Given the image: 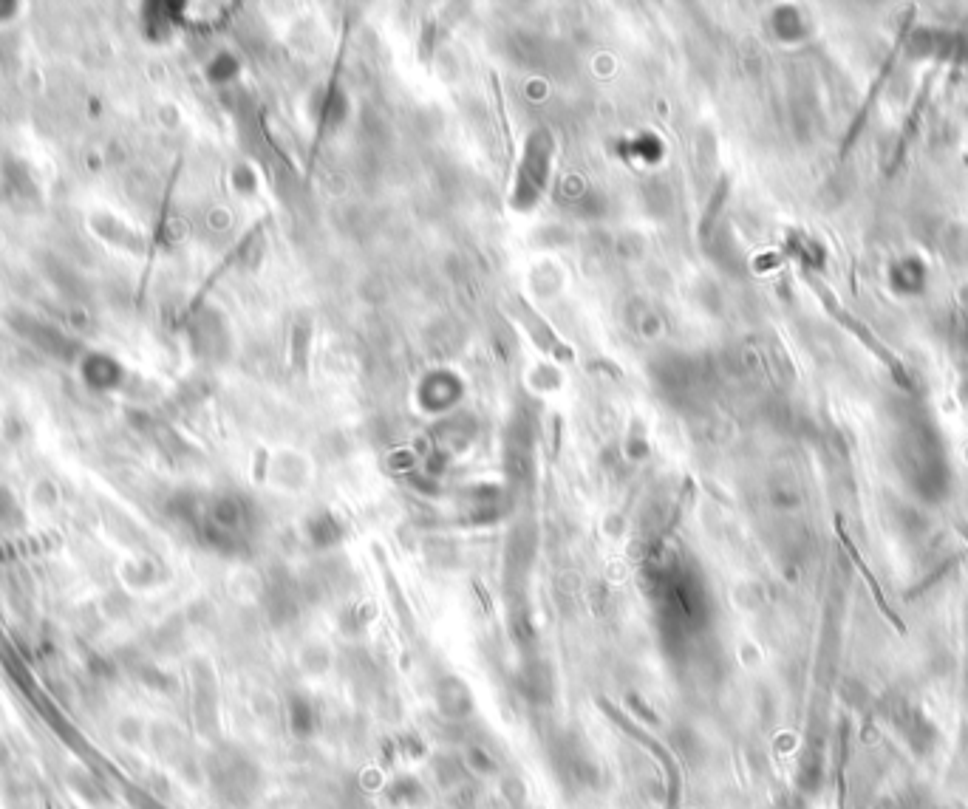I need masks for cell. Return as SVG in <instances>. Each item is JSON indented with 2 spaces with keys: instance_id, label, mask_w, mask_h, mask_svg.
Listing matches in <instances>:
<instances>
[{
  "instance_id": "cell-3",
  "label": "cell",
  "mask_w": 968,
  "mask_h": 809,
  "mask_svg": "<svg viewBox=\"0 0 968 809\" xmlns=\"http://www.w3.org/2000/svg\"><path fill=\"white\" fill-rule=\"evenodd\" d=\"M937 74H940V63H935V66L929 68V71H926V77H923V83H920L918 94H915V102H912V111H909V116H906L903 131L901 136H898V145H895V153H892V162H889V167H886V176H895V170L901 167L906 150H909V145L915 142V136H918L920 131V122H923V114H926V105H929L932 91H935Z\"/></svg>"
},
{
  "instance_id": "cell-2",
  "label": "cell",
  "mask_w": 968,
  "mask_h": 809,
  "mask_svg": "<svg viewBox=\"0 0 968 809\" xmlns=\"http://www.w3.org/2000/svg\"><path fill=\"white\" fill-rule=\"evenodd\" d=\"M915 12H918L915 6H912V9L906 12V20H903V29H901V34H898V40H895V46H892V49H889V54L884 57V66H881L878 77H875V80H872V85H869L867 97H864V102H861L858 114L852 116L850 128H847V136H844V142H841V156H847V153L852 150V145L858 142V136H861V131H864V125H867L869 114H872V108H875V102H878L881 91L886 88V80H889L892 68H895V63L901 60L903 46H906V37H909L912 26H915Z\"/></svg>"
},
{
  "instance_id": "cell-4",
  "label": "cell",
  "mask_w": 968,
  "mask_h": 809,
  "mask_svg": "<svg viewBox=\"0 0 968 809\" xmlns=\"http://www.w3.org/2000/svg\"><path fill=\"white\" fill-rule=\"evenodd\" d=\"M835 529H838V535H841V544H844V549H847V555H850L852 563H855V569H858V572L864 575V580H867L869 592H872V597H875V603L881 606V611H884L886 620H889L892 626L898 628L901 634H906V626H903V620H901V617H898V614H895V611H892V606L886 603L884 592H881V583L875 580V575L869 572V566H867V563H864V558L858 555V549H855V544H852V541H850V535L844 532V524H841V518L835 521Z\"/></svg>"
},
{
  "instance_id": "cell-1",
  "label": "cell",
  "mask_w": 968,
  "mask_h": 809,
  "mask_svg": "<svg viewBox=\"0 0 968 809\" xmlns=\"http://www.w3.org/2000/svg\"><path fill=\"white\" fill-rule=\"evenodd\" d=\"M802 278L807 281V286H810V289L816 292L818 300H821V306L827 309V314H830L833 320H838V323H841L844 329L850 331L852 337H858V340H861V343H864V346L872 351V357H878V360H881V363H884L886 368L892 371V377H895V382H898L901 388L912 391V388H915V385H912V377H909L906 365H903L901 360H898V357L892 354V348L884 346V343H881V340H878V337L872 334V329H869L864 320H858L855 314L847 312V309H844V306L838 303V298H835L833 292H830V289H827L824 283L818 281V278L813 275V272H810V269H804Z\"/></svg>"
}]
</instances>
